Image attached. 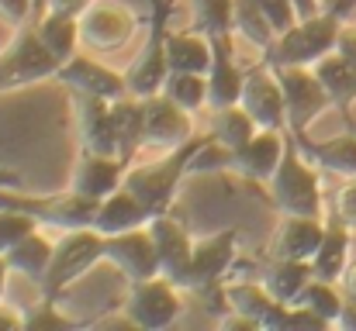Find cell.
Instances as JSON below:
<instances>
[{"mask_svg":"<svg viewBox=\"0 0 356 331\" xmlns=\"http://www.w3.org/2000/svg\"><path fill=\"white\" fill-rule=\"evenodd\" d=\"M270 187V204L284 214H301V218H322V187L318 176L312 169V162L305 159V152L298 148L294 131L287 135V148L284 159L273 173Z\"/></svg>","mask_w":356,"mask_h":331,"instance_id":"obj_1","label":"cell"},{"mask_svg":"<svg viewBox=\"0 0 356 331\" xmlns=\"http://www.w3.org/2000/svg\"><path fill=\"white\" fill-rule=\"evenodd\" d=\"M339 31L343 21L336 10L301 17L291 31L277 35V42L270 45V66H315L322 56L336 52Z\"/></svg>","mask_w":356,"mask_h":331,"instance_id":"obj_2","label":"cell"},{"mask_svg":"<svg viewBox=\"0 0 356 331\" xmlns=\"http://www.w3.org/2000/svg\"><path fill=\"white\" fill-rule=\"evenodd\" d=\"M201 142L204 138H191L180 148H173L163 162H156V166H135V169L124 173V183L121 187H128L142 201V207L149 211V218L152 214H166V207L173 201V190L187 176V166H191L194 152L201 148Z\"/></svg>","mask_w":356,"mask_h":331,"instance_id":"obj_3","label":"cell"},{"mask_svg":"<svg viewBox=\"0 0 356 331\" xmlns=\"http://www.w3.org/2000/svg\"><path fill=\"white\" fill-rule=\"evenodd\" d=\"M104 235L97 228H76V231H63V238L56 241V255L52 266L42 280V294L45 297H59L66 287H73L80 276H87L97 262H104Z\"/></svg>","mask_w":356,"mask_h":331,"instance_id":"obj_4","label":"cell"},{"mask_svg":"<svg viewBox=\"0 0 356 331\" xmlns=\"http://www.w3.org/2000/svg\"><path fill=\"white\" fill-rule=\"evenodd\" d=\"M273 76L280 80V90H284L287 128L294 135H305V128L332 104L325 83L315 76L312 66H273Z\"/></svg>","mask_w":356,"mask_h":331,"instance_id":"obj_5","label":"cell"},{"mask_svg":"<svg viewBox=\"0 0 356 331\" xmlns=\"http://www.w3.org/2000/svg\"><path fill=\"white\" fill-rule=\"evenodd\" d=\"M59 59L45 49V42L38 38L35 28H21L17 38L10 42V49L0 56V90L7 87H24V83H38L59 73Z\"/></svg>","mask_w":356,"mask_h":331,"instance_id":"obj_6","label":"cell"},{"mask_svg":"<svg viewBox=\"0 0 356 331\" xmlns=\"http://www.w3.org/2000/svg\"><path fill=\"white\" fill-rule=\"evenodd\" d=\"M191 135H194V124L187 108H180L166 94H152L142 101V145L173 152L184 142H191Z\"/></svg>","mask_w":356,"mask_h":331,"instance_id":"obj_7","label":"cell"},{"mask_svg":"<svg viewBox=\"0 0 356 331\" xmlns=\"http://www.w3.org/2000/svg\"><path fill=\"white\" fill-rule=\"evenodd\" d=\"M180 287L170 283L166 276H152L142 283H131L128 294V321L135 328H166L180 314Z\"/></svg>","mask_w":356,"mask_h":331,"instance_id":"obj_8","label":"cell"},{"mask_svg":"<svg viewBox=\"0 0 356 331\" xmlns=\"http://www.w3.org/2000/svg\"><path fill=\"white\" fill-rule=\"evenodd\" d=\"M104 259L118 269L128 283H142V280L163 276L159 252H156V241H152L149 228H135V231H124V235H111L104 241Z\"/></svg>","mask_w":356,"mask_h":331,"instance_id":"obj_9","label":"cell"},{"mask_svg":"<svg viewBox=\"0 0 356 331\" xmlns=\"http://www.w3.org/2000/svg\"><path fill=\"white\" fill-rule=\"evenodd\" d=\"M149 235L156 241L159 252V269L170 283L177 287H191V262H194V241L187 235V228L170 214H152L149 218Z\"/></svg>","mask_w":356,"mask_h":331,"instance_id":"obj_10","label":"cell"},{"mask_svg":"<svg viewBox=\"0 0 356 331\" xmlns=\"http://www.w3.org/2000/svg\"><path fill=\"white\" fill-rule=\"evenodd\" d=\"M138 17L121 3H90L80 14V38L94 52H115L135 35Z\"/></svg>","mask_w":356,"mask_h":331,"instance_id":"obj_11","label":"cell"},{"mask_svg":"<svg viewBox=\"0 0 356 331\" xmlns=\"http://www.w3.org/2000/svg\"><path fill=\"white\" fill-rule=\"evenodd\" d=\"M59 83H66L73 94H83V97H104V101H118L128 94V83L124 76H118L115 69H108L104 62H97L94 56H73L59 66L56 73Z\"/></svg>","mask_w":356,"mask_h":331,"instance_id":"obj_12","label":"cell"},{"mask_svg":"<svg viewBox=\"0 0 356 331\" xmlns=\"http://www.w3.org/2000/svg\"><path fill=\"white\" fill-rule=\"evenodd\" d=\"M284 148H287V135L280 131H270V128H259L242 148L232 152V173L245 176L249 183H270L280 159H284Z\"/></svg>","mask_w":356,"mask_h":331,"instance_id":"obj_13","label":"cell"},{"mask_svg":"<svg viewBox=\"0 0 356 331\" xmlns=\"http://www.w3.org/2000/svg\"><path fill=\"white\" fill-rule=\"evenodd\" d=\"M325 238V221L322 218H301V214H284V221L270 235V259H298L312 262L318 245Z\"/></svg>","mask_w":356,"mask_h":331,"instance_id":"obj_14","label":"cell"},{"mask_svg":"<svg viewBox=\"0 0 356 331\" xmlns=\"http://www.w3.org/2000/svg\"><path fill=\"white\" fill-rule=\"evenodd\" d=\"M76 128H80V145H83V152L121 155L115 117H111V101L76 94Z\"/></svg>","mask_w":356,"mask_h":331,"instance_id":"obj_15","label":"cell"},{"mask_svg":"<svg viewBox=\"0 0 356 331\" xmlns=\"http://www.w3.org/2000/svg\"><path fill=\"white\" fill-rule=\"evenodd\" d=\"M232 262H236V231H218V235H208V238L194 241L191 290H211V287H218Z\"/></svg>","mask_w":356,"mask_h":331,"instance_id":"obj_16","label":"cell"},{"mask_svg":"<svg viewBox=\"0 0 356 331\" xmlns=\"http://www.w3.org/2000/svg\"><path fill=\"white\" fill-rule=\"evenodd\" d=\"M242 108L256 121V128L280 131L287 124V108H284V90L273 73H249L242 87Z\"/></svg>","mask_w":356,"mask_h":331,"instance_id":"obj_17","label":"cell"},{"mask_svg":"<svg viewBox=\"0 0 356 331\" xmlns=\"http://www.w3.org/2000/svg\"><path fill=\"white\" fill-rule=\"evenodd\" d=\"M124 173H128V159L83 152L76 169H73V190L90 197V201H104L108 194H115L124 183Z\"/></svg>","mask_w":356,"mask_h":331,"instance_id":"obj_18","label":"cell"},{"mask_svg":"<svg viewBox=\"0 0 356 331\" xmlns=\"http://www.w3.org/2000/svg\"><path fill=\"white\" fill-rule=\"evenodd\" d=\"M215 42V62L208 69V108H232L242 101V87H245V73L236 66L232 59V45H229V35L222 38H211Z\"/></svg>","mask_w":356,"mask_h":331,"instance_id":"obj_19","label":"cell"},{"mask_svg":"<svg viewBox=\"0 0 356 331\" xmlns=\"http://www.w3.org/2000/svg\"><path fill=\"white\" fill-rule=\"evenodd\" d=\"M163 24L156 21V28H152V38H149V45H145V52L135 59V66L124 73V83H128V94L131 97H138V101H145V97H152V94H163V83H166V76H170V66H166V49H163V31H159Z\"/></svg>","mask_w":356,"mask_h":331,"instance_id":"obj_20","label":"cell"},{"mask_svg":"<svg viewBox=\"0 0 356 331\" xmlns=\"http://www.w3.org/2000/svg\"><path fill=\"white\" fill-rule=\"evenodd\" d=\"M163 49L170 73H208L215 62V42L201 31H166Z\"/></svg>","mask_w":356,"mask_h":331,"instance_id":"obj_21","label":"cell"},{"mask_svg":"<svg viewBox=\"0 0 356 331\" xmlns=\"http://www.w3.org/2000/svg\"><path fill=\"white\" fill-rule=\"evenodd\" d=\"M145 224H149V211L142 207V201H138L128 187H118L115 194H108V197L97 204L94 228H97L104 238L135 231V228H145Z\"/></svg>","mask_w":356,"mask_h":331,"instance_id":"obj_22","label":"cell"},{"mask_svg":"<svg viewBox=\"0 0 356 331\" xmlns=\"http://www.w3.org/2000/svg\"><path fill=\"white\" fill-rule=\"evenodd\" d=\"M350 221L336 211V218L325 221V238L312 259V269L318 280H329V283H339L343 273L350 269Z\"/></svg>","mask_w":356,"mask_h":331,"instance_id":"obj_23","label":"cell"},{"mask_svg":"<svg viewBox=\"0 0 356 331\" xmlns=\"http://www.w3.org/2000/svg\"><path fill=\"white\" fill-rule=\"evenodd\" d=\"M294 138L308 162L322 166L325 173H332L339 180H356V131L329 138V142H305V135H294Z\"/></svg>","mask_w":356,"mask_h":331,"instance_id":"obj_24","label":"cell"},{"mask_svg":"<svg viewBox=\"0 0 356 331\" xmlns=\"http://www.w3.org/2000/svg\"><path fill=\"white\" fill-rule=\"evenodd\" d=\"M52 255H56V241H49V238L35 228L31 235H24V238L7 252V266H10V273H17V276H24V280H31V283L42 287V280H45V273H49V266H52Z\"/></svg>","mask_w":356,"mask_h":331,"instance_id":"obj_25","label":"cell"},{"mask_svg":"<svg viewBox=\"0 0 356 331\" xmlns=\"http://www.w3.org/2000/svg\"><path fill=\"white\" fill-rule=\"evenodd\" d=\"M312 280H315L312 262H298V259H273V266L263 273V287L280 304H298Z\"/></svg>","mask_w":356,"mask_h":331,"instance_id":"obj_26","label":"cell"},{"mask_svg":"<svg viewBox=\"0 0 356 331\" xmlns=\"http://www.w3.org/2000/svg\"><path fill=\"white\" fill-rule=\"evenodd\" d=\"M35 31H38V38L45 42V49L59 62L73 59L76 49L83 45V38H80V17H73V14H52V10H45V17L35 24Z\"/></svg>","mask_w":356,"mask_h":331,"instance_id":"obj_27","label":"cell"},{"mask_svg":"<svg viewBox=\"0 0 356 331\" xmlns=\"http://www.w3.org/2000/svg\"><path fill=\"white\" fill-rule=\"evenodd\" d=\"M312 69H315V76L325 83L332 104L350 108V104L356 101V62L343 59L339 52H329V56H322Z\"/></svg>","mask_w":356,"mask_h":331,"instance_id":"obj_28","label":"cell"},{"mask_svg":"<svg viewBox=\"0 0 356 331\" xmlns=\"http://www.w3.org/2000/svg\"><path fill=\"white\" fill-rule=\"evenodd\" d=\"M256 131H259V128H256V121L249 117V110L242 108V104L218 108L215 114H211V128H208V135H211L218 145H225L229 152L242 148V145H245Z\"/></svg>","mask_w":356,"mask_h":331,"instance_id":"obj_29","label":"cell"},{"mask_svg":"<svg viewBox=\"0 0 356 331\" xmlns=\"http://www.w3.org/2000/svg\"><path fill=\"white\" fill-rule=\"evenodd\" d=\"M280 300L259 283H229L225 287V307L229 311H236V314H245V318H252L259 328H263V321L270 318V311L277 307Z\"/></svg>","mask_w":356,"mask_h":331,"instance_id":"obj_30","label":"cell"},{"mask_svg":"<svg viewBox=\"0 0 356 331\" xmlns=\"http://www.w3.org/2000/svg\"><path fill=\"white\" fill-rule=\"evenodd\" d=\"M191 28L222 38L236 31V0H191Z\"/></svg>","mask_w":356,"mask_h":331,"instance_id":"obj_31","label":"cell"},{"mask_svg":"<svg viewBox=\"0 0 356 331\" xmlns=\"http://www.w3.org/2000/svg\"><path fill=\"white\" fill-rule=\"evenodd\" d=\"M111 117H115V131H118L121 159L131 162L135 148L142 145V101L131 97V94L111 101Z\"/></svg>","mask_w":356,"mask_h":331,"instance_id":"obj_32","label":"cell"},{"mask_svg":"<svg viewBox=\"0 0 356 331\" xmlns=\"http://www.w3.org/2000/svg\"><path fill=\"white\" fill-rule=\"evenodd\" d=\"M163 94L187 110L204 108L208 104V73H170L163 83Z\"/></svg>","mask_w":356,"mask_h":331,"instance_id":"obj_33","label":"cell"},{"mask_svg":"<svg viewBox=\"0 0 356 331\" xmlns=\"http://www.w3.org/2000/svg\"><path fill=\"white\" fill-rule=\"evenodd\" d=\"M236 31L245 42H252L256 49H266V52H270V45L277 42L273 24L266 21V14H263L252 0H236Z\"/></svg>","mask_w":356,"mask_h":331,"instance_id":"obj_34","label":"cell"},{"mask_svg":"<svg viewBox=\"0 0 356 331\" xmlns=\"http://www.w3.org/2000/svg\"><path fill=\"white\" fill-rule=\"evenodd\" d=\"M298 304H308L315 314H322L329 325H336L339 321V311H343V304H346V294L339 290V283H329V280H312L308 287H305V294H301V300Z\"/></svg>","mask_w":356,"mask_h":331,"instance_id":"obj_35","label":"cell"},{"mask_svg":"<svg viewBox=\"0 0 356 331\" xmlns=\"http://www.w3.org/2000/svg\"><path fill=\"white\" fill-rule=\"evenodd\" d=\"M35 224H38L35 214H24V211H3V207H0V255H7L24 235H31Z\"/></svg>","mask_w":356,"mask_h":331,"instance_id":"obj_36","label":"cell"},{"mask_svg":"<svg viewBox=\"0 0 356 331\" xmlns=\"http://www.w3.org/2000/svg\"><path fill=\"white\" fill-rule=\"evenodd\" d=\"M252 3L266 14V21L273 24V31H277V35L291 31V28L301 21V14H298L294 0H252Z\"/></svg>","mask_w":356,"mask_h":331,"instance_id":"obj_37","label":"cell"},{"mask_svg":"<svg viewBox=\"0 0 356 331\" xmlns=\"http://www.w3.org/2000/svg\"><path fill=\"white\" fill-rule=\"evenodd\" d=\"M24 328H35V331H42V328H70V318H63V311L56 307V300H52V297H45L35 311H28V314H24Z\"/></svg>","mask_w":356,"mask_h":331,"instance_id":"obj_38","label":"cell"},{"mask_svg":"<svg viewBox=\"0 0 356 331\" xmlns=\"http://www.w3.org/2000/svg\"><path fill=\"white\" fill-rule=\"evenodd\" d=\"M31 7H35V0H0V21L21 28L31 17Z\"/></svg>","mask_w":356,"mask_h":331,"instance_id":"obj_39","label":"cell"},{"mask_svg":"<svg viewBox=\"0 0 356 331\" xmlns=\"http://www.w3.org/2000/svg\"><path fill=\"white\" fill-rule=\"evenodd\" d=\"M291 328H329V321L308 304H291Z\"/></svg>","mask_w":356,"mask_h":331,"instance_id":"obj_40","label":"cell"},{"mask_svg":"<svg viewBox=\"0 0 356 331\" xmlns=\"http://www.w3.org/2000/svg\"><path fill=\"white\" fill-rule=\"evenodd\" d=\"M336 211L350 221V224H356V180H350V183H346V190L339 194V201H336Z\"/></svg>","mask_w":356,"mask_h":331,"instance_id":"obj_41","label":"cell"},{"mask_svg":"<svg viewBox=\"0 0 356 331\" xmlns=\"http://www.w3.org/2000/svg\"><path fill=\"white\" fill-rule=\"evenodd\" d=\"M94 0H45V10H52V14H73V17H80L87 7H90Z\"/></svg>","mask_w":356,"mask_h":331,"instance_id":"obj_42","label":"cell"},{"mask_svg":"<svg viewBox=\"0 0 356 331\" xmlns=\"http://www.w3.org/2000/svg\"><path fill=\"white\" fill-rule=\"evenodd\" d=\"M336 52H339L343 59L356 62V28H346V24H343V31H339V42H336Z\"/></svg>","mask_w":356,"mask_h":331,"instance_id":"obj_43","label":"cell"},{"mask_svg":"<svg viewBox=\"0 0 356 331\" xmlns=\"http://www.w3.org/2000/svg\"><path fill=\"white\" fill-rule=\"evenodd\" d=\"M17 328H24V314L0 300V331H17Z\"/></svg>","mask_w":356,"mask_h":331,"instance_id":"obj_44","label":"cell"},{"mask_svg":"<svg viewBox=\"0 0 356 331\" xmlns=\"http://www.w3.org/2000/svg\"><path fill=\"white\" fill-rule=\"evenodd\" d=\"M336 325H339V328L356 331V300L346 297V304H343V311H339V321H336Z\"/></svg>","mask_w":356,"mask_h":331,"instance_id":"obj_45","label":"cell"},{"mask_svg":"<svg viewBox=\"0 0 356 331\" xmlns=\"http://www.w3.org/2000/svg\"><path fill=\"white\" fill-rule=\"evenodd\" d=\"M339 287H343V294L350 297V300H356V262L343 273V280H339Z\"/></svg>","mask_w":356,"mask_h":331,"instance_id":"obj_46","label":"cell"},{"mask_svg":"<svg viewBox=\"0 0 356 331\" xmlns=\"http://www.w3.org/2000/svg\"><path fill=\"white\" fill-rule=\"evenodd\" d=\"M294 7H298V14H301V17L318 14V0H294Z\"/></svg>","mask_w":356,"mask_h":331,"instance_id":"obj_47","label":"cell"},{"mask_svg":"<svg viewBox=\"0 0 356 331\" xmlns=\"http://www.w3.org/2000/svg\"><path fill=\"white\" fill-rule=\"evenodd\" d=\"M7 273H10L7 255H0V300H3V290H7Z\"/></svg>","mask_w":356,"mask_h":331,"instance_id":"obj_48","label":"cell"},{"mask_svg":"<svg viewBox=\"0 0 356 331\" xmlns=\"http://www.w3.org/2000/svg\"><path fill=\"white\" fill-rule=\"evenodd\" d=\"M0 187H17V176H10V173H0Z\"/></svg>","mask_w":356,"mask_h":331,"instance_id":"obj_49","label":"cell"},{"mask_svg":"<svg viewBox=\"0 0 356 331\" xmlns=\"http://www.w3.org/2000/svg\"><path fill=\"white\" fill-rule=\"evenodd\" d=\"M356 0H343V3H336V7H332V10H336V14H343V10H346V7H353Z\"/></svg>","mask_w":356,"mask_h":331,"instance_id":"obj_50","label":"cell"},{"mask_svg":"<svg viewBox=\"0 0 356 331\" xmlns=\"http://www.w3.org/2000/svg\"><path fill=\"white\" fill-rule=\"evenodd\" d=\"M35 7H45V0H35Z\"/></svg>","mask_w":356,"mask_h":331,"instance_id":"obj_51","label":"cell"}]
</instances>
